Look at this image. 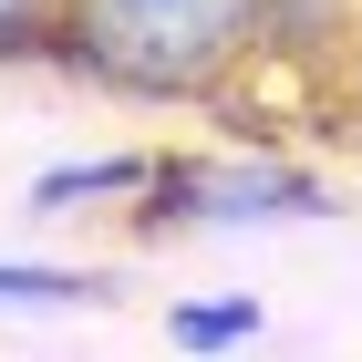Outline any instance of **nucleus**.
<instances>
[{
  "instance_id": "f257e3e1",
  "label": "nucleus",
  "mask_w": 362,
  "mask_h": 362,
  "mask_svg": "<svg viewBox=\"0 0 362 362\" xmlns=\"http://www.w3.org/2000/svg\"><path fill=\"white\" fill-rule=\"evenodd\" d=\"M52 52L114 93L218 104L269 52V0H52Z\"/></svg>"
},
{
  "instance_id": "f03ea898",
  "label": "nucleus",
  "mask_w": 362,
  "mask_h": 362,
  "mask_svg": "<svg viewBox=\"0 0 362 362\" xmlns=\"http://www.w3.org/2000/svg\"><path fill=\"white\" fill-rule=\"evenodd\" d=\"M145 228H238V218H321L332 187L269 156H156L145 176Z\"/></svg>"
},
{
  "instance_id": "7ed1b4c3",
  "label": "nucleus",
  "mask_w": 362,
  "mask_h": 362,
  "mask_svg": "<svg viewBox=\"0 0 362 362\" xmlns=\"http://www.w3.org/2000/svg\"><path fill=\"white\" fill-rule=\"evenodd\" d=\"M145 176H156V156H104V166H52L42 187H31V207H83V197H135Z\"/></svg>"
},
{
  "instance_id": "20e7f679",
  "label": "nucleus",
  "mask_w": 362,
  "mask_h": 362,
  "mask_svg": "<svg viewBox=\"0 0 362 362\" xmlns=\"http://www.w3.org/2000/svg\"><path fill=\"white\" fill-rule=\"evenodd\" d=\"M114 279L104 269H62V259H21V269H11V259H0V300H104Z\"/></svg>"
},
{
  "instance_id": "39448f33",
  "label": "nucleus",
  "mask_w": 362,
  "mask_h": 362,
  "mask_svg": "<svg viewBox=\"0 0 362 362\" xmlns=\"http://www.w3.org/2000/svg\"><path fill=\"white\" fill-rule=\"evenodd\" d=\"M166 332L187 341V352H218V341H249L259 332V300H176Z\"/></svg>"
},
{
  "instance_id": "423d86ee",
  "label": "nucleus",
  "mask_w": 362,
  "mask_h": 362,
  "mask_svg": "<svg viewBox=\"0 0 362 362\" xmlns=\"http://www.w3.org/2000/svg\"><path fill=\"white\" fill-rule=\"evenodd\" d=\"M52 52V0H0V62Z\"/></svg>"
}]
</instances>
